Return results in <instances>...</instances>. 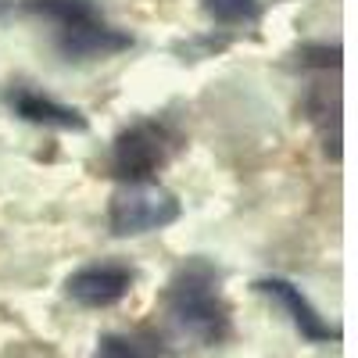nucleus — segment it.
<instances>
[{
    "label": "nucleus",
    "mask_w": 358,
    "mask_h": 358,
    "mask_svg": "<svg viewBox=\"0 0 358 358\" xmlns=\"http://www.w3.org/2000/svg\"><path fill=\"white\" fill-rule=\"evenodd\" d=\"M179 215H183V204L158 179H151V183H118V190L108 201V233L118 241L158 233L179 222Z\"/></svg>",
    "instance_id": "nucleus-4"
},
{
    "label": "nucleus",
    "mask_w": 358,
    "mask_h": 358,
    "mask_svg": "<svg viewBox=\"0 0 358 358\" xmlns=\"http://www.w3.org/2000/svg\"><path fill=\"white\" fill-rule=\"evenodd\" d=\"M308 115H312V126L319 129L322 151L334 162H341V97L330 104V90L315 86L308 94Z\"/></svg>",
    "instance_id": "nucleus-8"
},
{
    "label": "nucleus",
    "mask_w": 358,
    "mask_h": 358,
    "mask_svg": "<svg viewBox=\"0 0 358 358\" xmlns=\"http://www.w3.org/2000/svg\"><path fill=\"white\" fill-rule=\"evenodd\" d=\"M133 283H136L133 265L104 258V262H90V265H79L76 273H69L65 294L79 308L97 312V308H115L122 297H129Z\"/></svg>",
    "instance_id": "nucleus-5"
},
{
    "label": "nucleus",
    "mask_w": 358,
    "mask_h": 358,
    "mask_svg": "<svg viewBox=\"0 0 358 358\" xmlns=\"http://www.w3.org/2000/svg\"><path fill=\"white\" fill-rule=\"evenodd\" d=\"M183 147V136L165 118H140L111 140V176L118 183H151Z\"/></svg>",
    "instance_id": "nucleus-3"
},
{
    "label": "nucleus",
    "mask_w": 358,
    "mask_h": 358,
    "mask_svg": "<svg viewBox=\"0 0 358 358\" xmlns=\"http://www.w3.org/2000/svg\"><path fill=\"white\" fill-rule=\"evenodd\" d=\"M341 43H305L301 47V65H308V69H322V72H341Z\"/></svg>",
    "instance_id": "nucleus-11"
},
{
    "label": "nucleus",
    "mask_w": 358,
    "mask_h": 358,
    "mask_svg": "<svg viewBox=\"0 0 358 358\" xmlns=\"http://www.w3.org/2000/svg\"><path fill=\"white\" fill-rule=\"evenodd\" d=\"M255 290L265 294V297H273V301L290 315L294 330L301 334L305 341H312V344H334V341H341V326L326 322L322 312L308 301V294L297 287V283H290L287 276H262L255 283Z\"/></svg>",
    "instance_id": "nucleus-7"
},
{
    "label": "nucleus",
    "mask_w": 358,
    "mask_h": 358,
    "mask_svg": "<svg viewBox=\"0 0 358 358\" xmlns=\"http://www.w3.org/2000/svg\"><path fill=\"white\" fill-rule=\"evenodd\" d=\"M0 101H4V108L15 118H22L29 126H43V129H57V133H86L90 129V118L79 108L43 94V90L25 86V83L4 86L0 90Z\"/></svg>",
    "instance_id": "nucleus-6"
},
{
    "label": "nucleus",
    "mask_w": 358,
    "mask_h": 358,
    "mask_svg": "<svg viewBox=\"0 0 358 358\" xmlns=\"http://www.w3.org/2000/svg\"><path fill=\"white\" fill-rule=\"evenodd\" d=\"M11 11H15V0H0V18L11 15Z\"/></svg>",
    "instance_id": "nucleus-12"
},
{
    "label": "nucleus",
    "mask_w": 358,
    "mask_h": 358,
    "mask_svg": "<svg viewBox=\"0 0 358 358\" xmlns=\"http://www.w3.org/2000/svg\"><path fill=\"white\" fill-rule=\"evenodd\" d=\"M25 11L54 25V47L65 62H104L136 43L104 18L97 0H25Z\"/></svg>",
    "instance_id": "nucleus-2"
},
{
    "label": "nucleus",
    "mask_w": 358,
    "mask_h": 358,
    "mask_svg": "<svg viewBox=\"0 0 358 358\" xmlns=\"http://www.w3.org/2000/svg\"><path fill=\"white\" fill-rule=\"evenodd\" d=\"M90 358H165V348L155 334H104Z\"/></svg>",
    "instance_id": "nucleus-9"
},
{
    "label": "nucleus",
    "mask_w": 358,
    "mask_h": 358,
    "mask_svg": "<svg viewBox=\"0 0 358 358\" xmlns=\"http://www.w3.org/2000/svg\"><path fill=\"white\" fill-rule=\"evenodd\" d=\"M197 4L215 25H226V29L255 25L262 18V0H197Z\"/></svg>",
    "instance_id": "nucleus-10"
},
{
    "label": "nucleus",
    "mask_w": 358,
    "mask_h": 358,
    "mask_svg": "<svg viewBox=\"0 0 358 358\" xmlns=\"http://www.w3.org/2000/svg\"><path fill=\"white\" fill-rule=\"evenodd\" d=\"M169 319L197 344H222L233 330L229 305L222 297V273L212 258L194 255L169 276L165 287Z\"/></svg>",
    "instance_id": "nucleus-1"
}]
</instances>
